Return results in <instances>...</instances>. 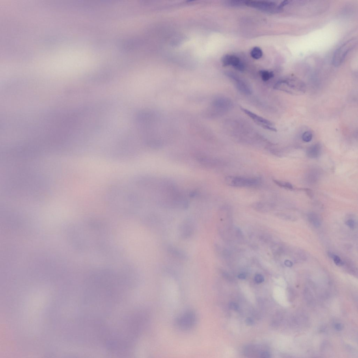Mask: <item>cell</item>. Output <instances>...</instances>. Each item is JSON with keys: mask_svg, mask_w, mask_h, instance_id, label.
Segmentation results:
<instances>
[{"mask_svg": "<svg viewBox=\"0 0 358 358\" xmlns=\"http://www.w3.org/2000/svg\"><path fill=\"white\" fill-rule=\"evenodd\" d=\"M356 39L349 40L336 50L333 58V63L335 66L340 65L344 61L348 54L354 48L357 44Z\"/></svg>", "mask_w": 358, "mask_h": 358, "instance_id": "1", "label": "cell"}, {"mask_svg": "<svg viewBox=\"0 0 358 358\" xmlns=\"http://www.w3.org/2000/svg\"><path fill=\"white\" fill-rule=\"evenodd\" d=\"M226 183L235 187H250L260 184V181L256 178H247L238 176H228L225 178Z\"/></svg>", "mask_w": 358, "mask_h": 358, "instance_id": "2", "label": "cell"}, {"mask_svg": "<svg viewBox=\"0 0 358 358\" xmlns=\"http://www.w3.org/2000/svg\"><path fill=\"white\" fill-rule=\"evenodd\" d=\"M196 316L195 312L189 310L179 317L176 321L178 327L183 330H187L192 328L195 325Z\"/></svg>", "mask_w": 358, "mask_h": 358, "instance_id": "3", "label": "cell"}, {"mask_svg": "<svg viewBox=\"0 0 358 358\" xmlns=\"http://www.w3.org/2000/svg\"><path fill=\"white\" fill-rule=\"evenodd\" d=\"M245 5L256 8L262 11L270 13L279 11L281 10L275 2L267 1H245Z\"/></svg>", "mask_w": 358, "mask_h": 358, "instance_id": "4", "label": "cell"}, {"mask_svg": "<svg viewBox=\"0 0 358 358\" xmlns=\"http://www.w3.org/2000/svg\"><path fill=\"white\" fill-rule=\"evenodd\" d=\"M227 76L231 78L236 81L237 89L239 91L246 94H252V90L251 88L239 78L236 74L231 72H227L226 73Z\"/></svg>", "mask_w": 358, "mask_h": 358, "instance_id": "5", "label": "cell"}, {"mask_svg": "<svg viewBox=\"0 0 358 358\" xmlns=\"http://www.w3.org/2000/svg\"><path fill=\"white\" fill-rule=\"evenodd\" d=\"M222 62L224 66H232L236 69L241 62L236 56L226 55L222 58Z\"/></svg>", "mask_w": 358, "mask_h": 358, "instance_id": "6", "label": "cell"}, {"mask_svg": "<svg viewBox=\"0 0 358 358\" xmlns=\"http://www.w3.org/2000/svg\"><path fill=\"white\" fill-rule=\"evenodd\" d=\"M241 110L246 114L247 115L249 116L254 121L259 123L262 124L264 125H267L269 126L271 125L272 123L269 120L257 115L256 114L252 113V112L248 110L243 108L242 107L241 108Z\"/></svg>", "mask_w": 358, "mask_h": 358, "instance_id": "7", "label": "cell"}, {"mask_svg": "<svg viewBox=\"0 0 358 358\" xmlns=\"http://www.w3.org/2000/svg\"><path fill=\"white\" fill-rule=\"evenodd\" d=\"M321 151L320 144H313L307 148V156L310 159H316L319 156Z\"/></svg>", "mask_w": 358, "mask_h": 358, "instance_id": "8", "label": "cell"}, {"mask_svg": "<svg viewBox=\"0 0 358 358\" xmlns=\"http://www.w3.org/2000/svg\"><path fill=\"white\" fill-rule=\"evenodd\" d=\"M252 207L256 211L266 212L270 211L273 208V204L267 202H257L252 205Z\"/></svg>", "mask_w": 358, "mask_h": 358, "instance_id": "9", "label": "cell"}, {"mask_svg": "<svg viewBox=\"0 0 358 358\" xmlns=\"http://www.w3.org/2000/svg\"><path fill=\"white\" fill-rule=\"evenodd\" d=\"M308 221L312 225L316 227H318L321 225L319 217L316 213H310L308 215Z\"/></svg>", "mask_w": 358, "mask_h": 358, "instance_id": "10", "label": "cell"}, {"mask_svg": "<svg viewBox=\"0 0 358 358\" xmlns=\"http://www.w3.org/2000/svg\"><path fill=\"white\" fill-rule=\"evenodd\" d=\"M252 57L254 59H258L262 57V51L259 47H255L252 49L251 51Z\"/></svg>", "mask_w": 358, "mask_h": 358, "instance_id": "11", "label": "cell"}, {"mask_svg": "<svg viewBox=\"0 0 358 358\" xmlns=\"http://www.w3.org/2000/svg\"><path fill=\"white\" fill-rule=\"evenodd\" d=\"M260 74L262 79L264 81H268L274 76V74L273 72H269L266 70H262L260 71Z\"/></svg>", "mask_w": 358, "mask_h": 358, "instance_id": "12", "label": "cell"}, {"mask_svg": "<svg viewBox=\"0 0 358 358\" xmlns=\"http://www.w3.org/2000/svg\"><path fill=\"white\" fill-rule=\"evenodd\" d=\"M273 181L275 184L280 187L289 190H292L293 189L292 185L290 183L282 182L277 180H273Z\"/></svg>", "mask_w": 358, "mask_h": 358, "instance_id": "13", "label": "cell"}, {"mask_svg": "<svg viewBox=\"0 0 358 358\" xmlns=\"http://www.w3.org/2000/svg\"><path fill=\"white\" fill-rule=\"evenodd\" d=\"M225 4L226 5L233 6V7H237V6H240L245 5V1H227L226 2Z\"/></svg>", "mask_w": 358, "mask_h": 358, "instance_id": "14", "label": "cell"}, {"mask_svg": "<svg viewBox=\"0 0 358 358\" xmlns=\"http://www.w3.org/2000/svg\"><path fill=\"white\" fill-rule=\"evenodd\" d=\"M302 137L303 141L307 142H310L312 139V134L310 131H307L304 133Z\"/></svg>", "mask_w": 358, "mask_h": 358, "instance_id": "15", "label": "cell"}, {"mask_svg": "<svg viewBox=\"0 0 358 358\" xmlns=\"http://www.w3.org/2000/svg\"><path fill=\"white\" fill-rule=\"evenodd\" d=\"M330 256L333 258L334 263L337 266H340L344 265V262L339 256L333 254H331Z\"/></svg>", "mask_w": 358, "mask_h": 358, "instance_id": "16", "label": "cell"}, {"mask_svg": "<svg viewBox=\"0 0 358 358\" xmlns=\"http://www.w3.org/2000/svg\"><path fill=\"white\" fill-rule=\"evenodd\" d=\"M264 277L260 274H257L255 277V281L257 283L260 284L264 281Z\"/></svg>", "mask_w": 358, "mask_h": 358, "instance_id": "17", "label": "cell"}, {"mask_svg": "<svg viewBox=\"0 0 358 358\" xmlns=\"http://www.w3.org/2000/svg\"><path fill=\"white\" fill-rule=\"evenodd\" d=\"M346 225L348 226V227L351 228V229H353L355 227V222L353 219H349L346 222Z\"/></svg>", "mask_w": 358, "mask_h": 358, "instance_id": "18", "label": "cell"}, {"mask_svg": "<svg viewBox=\"0 0 358 358\" xmlns=\"http://www.w3.org/2000/svg\"><path fill=\"white\" fill-rule=\"evenodd\" d=\"M229 307L230 309L234 310H238L239 309V306L238 304L235 302H230L229 304Z\"/></svg>", "mask_w": 358, "mask_h": 358, "instance_id": "19", "label": "cell"}, {"mask_svg": "<svg viewBox=\"0 0 358 358\" xmlns=\"http://www.w3.org/2000/svg\"><path fill=\"white\" fill-rule=\"evenodd\" d=\"M271 355L267 351H264L261 353V357L262 358H269L270 357Z\"/></svg>", "mask_w": 358, "mask_h": 358, "instance_id": "20", "label": "cell"}, {"mask_svg": "<svg viewBox=\"0 0 358 358\" xmlns=\"http://www.w3.org/2000/svg\"><path fill=\"white\" fill-rule=\"evenodd\" d=\"M245 323L246 324L249 326L253 325L254 324V321L253 319L251 318H247L245 320Z\"/></svg>", "mask_w": 358, "mask_h": 358, "instance_id": "21", "label": "cell"}, {"mask_svg": "<svg viewBox=\"0 0 358 358\" xmlns=\"http://www.w3.org/2000/svg\"><path fill=\"white\" fill-rule=\"evenodd\" d=\"M284 264L286 266L289 267H292L293 265L291 261L288 260L285 261Z\"/></svg>", "mask_w": 358, "mask_h": 358, "instance_id": "22", "label": "cell"}, {"mask_svg": "<svg viewBox=\"0 0 358 358\" xmlns=\"http://www.w3.org/2000/svg\"><path fill=\"white\" fill-rule=\"evenodd\" d=\"M239 279H245L246 276L245 273H241L239 274L238 276Z\"/></svg>", "mask_w": 358, "mask_h": 358, "instance_id": "23", "label": "cell"}]
</instances>
